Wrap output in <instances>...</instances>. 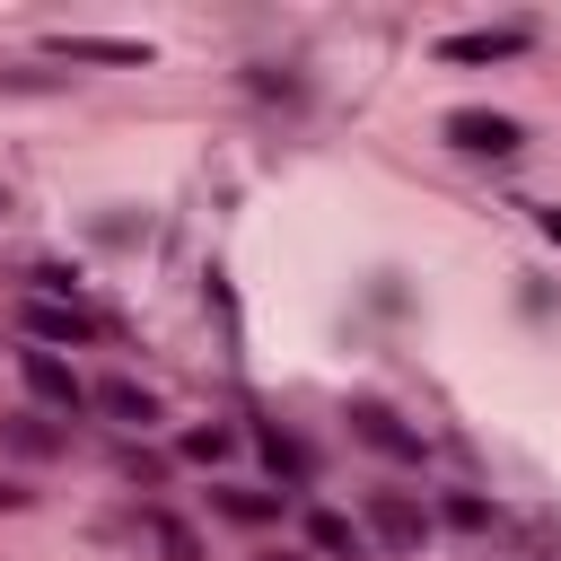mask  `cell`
Wrapping results in <instances>:
<instances>
[{
    "label": "cell",
    "mask_w": 561,
    "mask_h": 561,
    "mask_svg": "<svg viewBox=\"0 0 561 561\" xmlns=\"http://www.w3.org/2000/svg\"><path fill=\"white\" fill-rule=\"evenodd\" d=\"M228 447H237V438H228V430H193V438H184V456H202V465H219V456H228Z\"/></svg>",
    "instance_id": "cell-14"
},
{
    "label": "cell",
    "mask_w": 561,
    "mask_h": 561,
    "mask_svg": "<svg viewBox=\"0 0 561 561\" xmlns=\"http://www.w3.org/2000/svg\"><path fill=\"white\" fill-rule=\"evenodd\" d=\"M438 131H447L456 149H473V158H508V149L526 140V131H517V114H491V105H456Z\"/></svg>",
    "instance_id": "cell-1"
},
{
    "label": "cell",
    "mask_w": 561,
    "mask_h": 561,
    "mask_svg": "<svg viewBox=\"0 0 561 561\" xmlns=\"http://www.w3.org/2000/svg\"><path fill=\"white\" fill-rule=\"evenodd\" d=\"M88 403H96V412H114V421H131V430H149V421H158L149 386H131V377H105V386H96Z\"/></svg>",
    "instance_id": "cell-6"
},
{
    "label": "cell",
    "mask_w": 561,
    "mask_h": 561,
    "mask_svg": "<svg viewBox=\"0 0 561 561\" xmlns=\"http://www.w3.org/2000/svg\"><path fill=\"white\" fill-rule=\"evenodd\" d=\"M351 430H359L377 456H394V465H421V430H403L386 403H359V412H351Z\"/></svg>",
    "instance_id": "cell-5"
},
{
    "label": "cell",
    "mask_w": 561,
    "mask_h": 561,
    "mask_svg": "<svg viewBox=\"0 0 561 561\" xmlns=\"http://www.w3.org/2000/svg\"><path fill=\"white\" fill-rule=\"evenodd\" d=\"M149 535H158V552H167V561H202V535H193L184 517H167V508H149Z\"/></svg>",
    "instance_id": "cell-12"
},
{
    "label": "cell",
    "mask_w": 561,
    "mask_h": 561,
    "mask_svg": "<svg viewBox=\"0 0 561 561\" xmlns=\"http://www.w3.org/2000/svg\"><path fill=\"white\" fill-rule=\"evenodd\" d=\"M368 526H377L386 543H421V535H430V517H421L412 500H394V491H377V500H368Z\"/></svg>",
    "instance_id": "cell-7"
},
{
    "label": "cell",
    "mask_w": 561,
    "mask_h": 561,
    "mask_svg": "<svg viewBox=\"0 0 561 561\" xmlns=\"http://www.w3.org/2000/svg\"><path fill=\"white\" fill-rule=\"evenodd\" d=\"M210 508H219V517H237V526H272V517H280V500H272V491H210Z\"/></svg>",
    "instance_id": "cell-10"
},
{
    "label": "cell",
    "mask_w": 561,
    "mask_h": 561,
    "mask_svg": "<svg viewBox=\"0 0 561 561\" xmlns=\"http://www.w3.org/2000/svg\"><path fill=\"white\" fill-rule=\"evenodd\" d=\"M447 517H456V526H473V535H482V526H491V508H482V500H465V491H456V500H447Z\"/></svg>",
    "instance_id": "cell-15"
},
{
    "label": "cell",
    "mask_w": 561,
    "mask_h": 561,
    "mask_svg": "<svg viewBox=\"0 0 561 561\" xmlns=\"http://www.w3.org/2000/svg\"><path fill=\"white\" fill-rule=\"evenodd\" d=\"M18 377H26V394H35V403H53V412H88V386H79L53 351H35V342H26V351H18Z\"/></svg>",
    "instance_id": "cell-3"
},
{
    "label": "cell",
    "mask_w": 561,
    "mask_h": 561,
    "mask_svg": "<svg viewBox=\"0 0 561 561\" xmlns=\"http://www.w3.org/2000/svg\"><path fill=\"white\" fill-rule=\"evenodd\" d=\"M272 561H298V552H272Z\"/></svg>",
    "instance_id": "cell-16"
},
{
    "label": "cell",
    "mask_w": 561,
    "mask_h": 561,
    "mask_svg": "<svg viewBox=\"0 0 561 561\" xmlns=\"http://www.w3.org/2000/svg\"><path fill=\"white\" fill-rule=\"evenodd\" d=\"M526 44H535V26H473V35H447L438 61H508V53H526Z\"/></svg>",
    "instance_id": "cell-4"
},
{
    "label": "cell",
    "mask_w": 561,
    "mask_h": 561,
    "mask_svg": "<svg viewBox=\"0 0 561 561\" xmlns=\"http://www.w3.org/2000/svg\"><path fill=\"white\" fill-rule=\"evenodd\" d=\"M18 324H26V342H35V351H53V342H88V333H96V316H88L79 298H44V289L18 307Z\"/></svg>",
    "instance_id": "cell-2"
},
{
    "label": "cell",
    "mask_w": 561,
    "mask_h": 561,
    "mask_svg": "<svg viewBox=\"0 0 561 561\" xmlns=\"http://www.w3.org/2000/svg\"><path fill=\"white\" fill-rule=\"evenodd\" d=\"M307 543H316V552H333V561H342V552H351V561L368 552V543H359V526H351L342 508H307Z\"/></svg>",
    "instance_id": "cell-9"
},
{
    "label": "cell",
    "mask_w": 561,
    "mask_h": 561,
    "mask_svg": "<svg viewBox=\"0 0 561 561\" xmlns=\"http://www.w3.org/2000/svg\"><path fill=\"white\" fill-rule=\"evenodd\" d=\"M0 438H9V447H18V456H53V447H61V438H53V430H35V421H9V430H0Z\"/></svg>",
    "instance_id": "cell-13"
},
{
    "label": "cell",
    "mask_w": 561,
    "mask_h": 561,
    "mask_svg": "<svg viewBox=\"0 0 561 561\" xmlns=\"http://www.w3.org/2000/svg\"><path fill=\"white\" fill-rule=\"evenodd\" d=\"M263 456H272V473H280V482H307V473H316V456H307L289 430H263Z\"/></svg>",
    "instance_id": "cell-11"
},
{
    "label": "cell",
    "mask_w": 561,
    "mask_h": 561,
    "mask_svg": "<svg viewBox=\"0 0 561 561\" xmlns=\"http://www.w3.org/2000/svg\"><path fill=\"white\" fill-rule=\"evenodd\" d=\"M53 53H70V61H149L140 35H61Z\"/></svg>",
    "instance_id": "cell-8"
}]
</instances>
